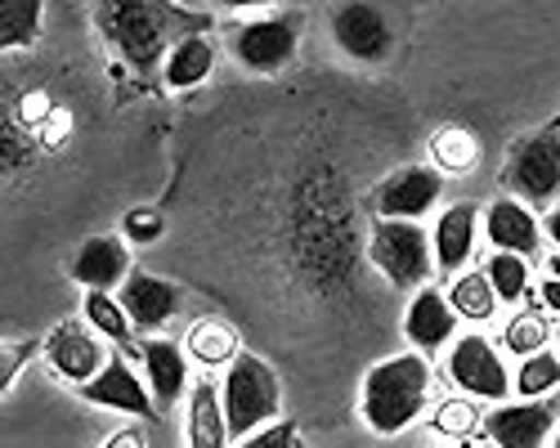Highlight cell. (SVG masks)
I'll list each match as a JSON object with an SVG mask.
<instances>
[{
	"label": "cell",
	"instance_id": "obj_1",
	"mask_svg": "<svg viewBox=\"0 0 560 448\" xmlns=\"http://www.w3.org/2000/svg\"><path fill=\"white\" fill-rule=\"evenodd\" d=\"M95 27L130 72H153L184 32H202L211 19L179 10L175 0H95Z\"/></svg>",
	"mask_w": 560,
	"mask_h": 448
},
{
	"label": "cell",
	"instance_id": "obj_2",
	"mask_svg": "<svg viewBox=\"0 0 560 448\" xmlns=\"http://www.w3.org/2000/svg\"><path fill=\"white\" fill-rule=\"evenodd\" d=\"M431 381H435V373H431L427 354L412 350V354L382 358V364H372L363 377L359 417L368 422L372 435H399L427 413Z\"/></svg>",
	"mask_w": 560,
	"mask_h": 448
},
{
	"label": "cell",
	"instance_id": "obj_3",
	"mask_svg": "<svg viewBox=\"0 0 560 448\" xmlns=\"http://www.w3.org/2000/svg\"><path fill=\"white\" fill-rule=\"evenodd\" d=\"M220 399H224V426H229V444H243L256 426L273 422L283 413V381L278 373L256 354H233L229 373L220 381Z\"/></svg>",
	"mask_w": 560,
	"mask_h": 448
},
{
	"label": "cell",
	"instance_id": "obj_4",
	"mask_svg": "<svg viewBox=\"0 0 560 448\" xmlns=\"http://www.w3.org/2000/svg\"><path fill=\"white\" fill-rule=\"evenodd\" d=\"M368 256L390 279V287H422L435 269L431 238L417 220L377 215V224H372V234H368Z\"/></svg>",
	"mask_w": 560,
	"mask_h": 448
},
{
	"label": "cell",
	"instance_id": "obj_5",
	"mask_svg": "<svg viewBox=\"0 0 560 448\" xmlns=\"http://www.w3.org/2000/svg\"><path fill=\"white\" fill-rule=\"evenodd\" d=\"M506 189L529 207H551L560 198V121L525 134L506 157Z\"/></svg>",
	"mask_w": 560,
	"mask_h": 448
},
{
	"label": "cell",
	"instance_id": "obj_6",
	"mask_svg": "<svg viewBox=\"0 0 560 448\" xmlns=\"http://www.w3.org/2000/svg\"><path fill=\"white\" fill-rule=\"evenodd\" d=\"M301 19L296 14H265L229 27V55L247 72H283L296 59Z\"/></svg>",
	"mask_w": 560,
	"mask_h": 448
},
{
	"label": "cell",
	"instance_id": "obj_7",
	"mask_svg": "<svg viewBox=\"0 0 560 448\" xmlns=\"http://www.w3.org/2000/svg\"><path fill=\"white\" fill-rule=\"evenodd\" d=\"M448 381L462 390V394H471V399H493L502 403L511 394V373L502 364V354L489 337L480 332H466L453 341L448 350Z\"/></svg>",
	"mask_w": 560,
	"mask_h": 448
},
{
	"label": "cell",
	"instance_id": "obj_8",
	"mask_svg": "<svg viewBox=\"0 0 560 448\" xmlns=\"http://www.w3.org/2000/svg\"><path fill=\"white\" fill-rule=\"evenodd\" d=\"M560 426V399L542 394V399H516V403H498L485 417V439L502 444V448H538L551 444Z\"/></svg>",
	"mask_w": 560,
	"mask_h": 448
},
{
	"label": "cell",
	"instance_id": "obj_9",
	"mask_svg": "<svg viewBox=\"0 0 560 448\" xmlns=\"http://www.w3.org/2000/svg\"><path fill=\"white\" fill-rule=\"evenodd\" d=\"M332 40L341 45V55L354 63H386L395 50L390 19L372 5V0H346L332 14Z\"/></svg>",
	"mask_w": 560,
	"mask_h": 448
},
{
	"label": "cell",
	"instance_id": "obj_10",
	"mask_svg": "<svg viewBox=\"0 0 560 448\" xmlns=\"http://www.w3.org/2000/svg\"><path fill=\"white\" fill-rule=\"evenodd\" d=\"M77 394H81L85 403H95V409H117V413L139 417V422H158V417H162L158 403H153V394H149V381H139L135 368L126 364L121 354H108L104 368L90 377V381L77 386Z\"/></svg>",
	"mask_w": 560,
	"mask_h": 448
},
{
	"label": "cell",
	"instance_id": "obj_11",
	"mask_svg": "<svg viewBox=\"0 0 560 448\" xmlns=\"http://www.w3.org/2000/svg\"><path fill=\"white\" fill-rule=\"evenodd\" d=\"M444 198V170L435 166H399L372 198V211L390 220H422Z\"/></svg>",
	"mask_w": 560,
	"mask_h": 448
},
{
	"label": "cell",
	"instance_id": "obj_12",
	"mask_svg": "<svg viewBox=\"0 0 560 448\" xmlns=\"http://www.w3.org/2000/svg\"><path fill=\"white\" fill-rule=\"evenodd\" d=\"M117 300H121V309L130 314V323H135V332H158V328H166L171 319H175V309H179V287L175 283H166V279H158V274H139V269H130V274L121 279V287H117Z\"/></svg>",
	"mask_w": 560,
	"mask_h": 448
},
{
	"label": "cell",
	"instance_id": "obj_13",
	"mask_svg": "<svg viewBox=\"0 0 560 448\" xmlns=\"http://www.w3.org/2000/svg\"><path fill=\"white\" fill-rule=\"evenodd\" d=\"M480 243V207L476 202H453L448 211H440L435 229H431V256L440 274H457V269L471 264Z\"/></svg>",
	"mask_w": 560,
	"mask_h": 448
},
{
	"label": "cell",
	"instance_id": "obj_14",
	"mask_svg": "<svg viewBox=\"0 0 560 448\" xmlns=\"http://www.w3.org/2000/svg\"><path fill=\"white\" fill-rule=\"evenodd\" d=\"M485 238L498 251H521V256H538L542 247V220L529 211V202H521L516 193L511 198H493L480 215Z\"/></svg>",
	"mask_w": 560,
	"mask_h": 448
},
{
	"label": "cell",
	"instance_id": "obj_15",
	"mask_svg": "<svg viewBox=\"0 0 560 448\" xmlns=\"http://www.w3.org/2000/svg\"><path fill=\"white\" fill-rule=\"evenodd\" d=\"M453 332H457V309L448 305L444 292H435V287L422 283V287L412 292L408 309H404V337H408V345L431 354V350L448 345Z\"/></svg>",
	"mask_w": 560,
	"mask_h": 448
},
{
	"label": "cell",
	"instance_id": "obj_16",
	"mask_svg": "<svg viewBox=\"0 0 560 448\" xmlns=\"http://www.w3.org/2000/svg\"><path fill=\"white\" fill-rule=\"evenodd\" d=\"M139 354H144V381H149L158 413H171L184 399V390H189V354H184V345L162 341V337H149L139 345Z\"/></svg>",
	"mask_w": 560,
	"mask_h": 448
},
{
	"label": "cell",
	"instance_id": "obj_17",
	"mask_svg": "<svg viewBox=\"0 0 560 448\" xmlns=\"http://www.w3.org/2000/svg\"><path fill=\"white\" fill-rule=\"evenodd\" d=\"M40 354H45V364L55 368V377H63V381H72V386L90 381V377L104 368L100 341L90 337L81 323H59V328L50 332V341L40 345Z\"/></svg>",
	"mask_w": 560,
	"mask_h": 448
},
{
	"label": "cell",
	"instance_id": "obj_18",
	"mask_svg": "<svg viewBox=\"0 0 560 448\" xmlns=\"http://www.w3.org/2000/svg\"><path fill=\"white\" fill-rule=\"evenodd\" d=\"M130 274V251H126V238H113V234H100V238H85L81 251L72 256V279L81 287H121V279Z\"/></svg>",
	"mask_w": 560,
	"mask_h": 448
},
{
	"label": "cell",
	"instance_id": "obj_19",
	"mask_svg": "<svg viewBox=\"0 0 560 448\" xmlns=\"http://www.w3.org/2000/svg\"><path fill=\"white\" fill-rule=\"evenodd\" d=\"M215 59H220V45L207 32H184L162 59V81L171 90H194L215 72Z\"/></svg>",
	"mask_w": 560,
	"mask_h": 448
},
{
	"label": "cell",
	"instance_id": "obj_20",
	"mask_svg": "<svg viewBox=\"0 0 560 448\" xmlns=\"http://www.w3.org/2000/svg\"><path fill=\"white\" fill-rule=\"evenodd\" d=\"M189 444L194 448H224L229 444L224 399H220V386H211V381H194V390H189Z\"/></svg>",
	"mask_w": 560,
	"mask_h": 448
},
{
	"label": "cell",
	"instance_id": "obj_21",
	"mask_svg": "<svg viewBox=\"0 0 560 448\" xmlns=\"http://www.w3.org/2000/svg\"><path fill=\"white\" fill-rule=\"evenodd\" d=\"M444 296L457 309V319H466V323H485V319H493V309H498V292H493L485 269H457Z\"/></svg>",
	"mask_w": 560,
	"mask_h": 448
},
{
	"label": "cell",
	"instance_id": "obj_22",
	"mask_svg": "<svg viewBox=\"0 0 560 448\" xmlns=\"http://www.w3.org/2000/svg\"><path fill=\"white\" fill-rule=\"evenodd\" d=\"M238 332H233L224 319H198L184 337V354L198 358L202 368H229V358L238 354Z\"/></svg>",
	"mask_w": 560,
	"mask_h": 448
},
{
	"label": "cell",
	"instance_id": "obj_23",
	"mask_svg": "<svg viewBox=\"0 0 560 448\" xmlns=\"http://www.w3.org/2000/svg\"><path fill=\"white\" fill-rule=\"evenodd\" d=\"M480 162V144L466 126H440L431 134V166L448 175H471Z\"/></svg>",
	"mask_w": 560,
	"mask_h": 448
},
{
	"label": "cell",
	"instance_id": "obj_24",
	"mask_svg": "<svg viewBox=\"0 0 560 448\" xmlns=\"http://www.w3.org/2000/svg\"><path fill=\"white\" fill-rule=\"evenodd\" d=\"M40 14H45V0H0V55L36 45Z\"/></svg>",
	"mask_w": 560,
	"mask_h": 448
},
{
	"label": "cell",
	"instance_id": "obj_25",
	"mask_svg": "<svg viewBox=\"0 0 560 448\" xmlns=\"http://www.w3.org/2000/svg\"><path fill=\"white\" fill-rule=\"evenodd\" d=\"M511 390H516L521 399H542V394H556L560 390V358L542 345L534 354L521 358L516 377H511Z\"/></svg>",
	"mask_w": 560,
	"mask_h": 448
},
{
	"label": "cell",
	"instance_id": "obj_26",
	"mask_svg": "<svg viewBox=\"0 0 560 448\" xmlns=\"http://www.w3.org/2000/svg\"><path fill=\"white\" fill-rule=\"evenodd\" d=\"M485 274H489V283H493V292H498L502 305H516V300H525V292H529V256H521V251H498V247H493Z\"/></svg>",
	"mask_w": 560,
	"mask_h": 448
},
{
	"label": "cell",
	"instance_id": "obj_27",
	"mask_svg": "<svg viewBox=\"0 0 560 448\" xmlns=\"http://www.w3.org/2000/svg\"><path fill=\"white\" fill-rule=\"evenodd\" d=\"M85 319H90V328L104 332L108 341H126L135 332V323H130V314L121 309V300L113 292H104V287H85Z\"/></svg>",
	"mask_w": 560,
	"mask_h": 448
},
{
	"label": "cell",
	"instance_id": "obj_28",
	"mask_svg": "<svg viewBox=\"0 0 560 448\" xmlns=\"http://www.w3.org/2000/svg\"><path fill=\"white\" fill-rule=\"evenodd\" d=\"M431 426L448 439H476L485 431V417L476 413V403L471 399H462V394H448L435 403V413H431Z\"/></svg>",
	"mask_w": 560,
	"mask_h": 448
},
{
	"label": "cell",
	"instance_id": "obj_29",
	"mask_svg": "<svg viewBox=\"0 0 560 448\" xmlns=\"http://www.w3.org/2000/svg\"><path fill=\"white\" fill-rule=\"evenodd\" d=\"M547 341H551V323H547V314H534V309L511 314V323H506V332H502V345L516 354V358L542 350Z\"/></svg>",
	"mask_w": 560,
	"mask_h": 448
},
{
	"label": "cell",
	"instance_id": "obj_30",
	"mask_svg": "<svg viewBox=\"0 0 560 448\" xmlns=\"http://www.w3.org/2000/svg\"><path fill=\"white\" fill-rule=\"evenodd\" d=\"M40 345L45 341H36V337H23V341H0V394H5L14 381H19V373L32 364V358L40 354Z\"/></svg>",
	"mask_w": 560,
	"mask_h": 448
},
{
	"label": "cell",
	"instance_id": "obj_31",
	"mask_svg": "<svg viewBox=\"0 0 560 448\" xmlns=\"http://www.w3.org/2000/svg\"><path fill=\"white\" fill-rule=\"evenodd\" d=\"M162 229H166V220L158 215V211H130L126 220H121V234H126V243H139V247H149V243H158L162 238Z\"/></svg>",
	"mask_w": 560,
	"mask_h": 448
},
{
	"label": "cell",
	"instance_id": "obj_32",
	"mask_svg": "<svg viewBox=\"0 0 560 448\" xmlns=\"http://www.w3.org/2000/svg\"><path fill=\"white\" fill-rule=\"evenodd\" d=\"M301 435H296V422H288L283 413H278L273 422H265V426H256L243 444H252V448H273V444H296Z\"/></svg>",
	"mask_w": 560,
	"mask_h": 448
},
{
	"label": "cell",
	"instance_id": "obj_33",
	"mask_svg": "<svg viewBox=\"0 0 560 448\" xmlns=\"http://www.w3.org/2000/svg\"><path fill=\"white\" fill-rule=\"evenodd\" d=\"M63 130H68V113H63V108H50V121L40 126L45 144H63Z\"/></svg>",
	"mask_w": 560,
	"mask_h": 448
},
{
	"label": "cell",
	"instance_id": "obj_34",
	"mask_svg": "<svg viewBox=\"0 0 560 448\" xmlns=\"http://www.w3.org/2000/svg\"><path fill=\"white\" fill-rule=\"evenodd\" d=\"M538 300H542V309H547V314H560V279H556V274H547V279H542Z\"/></svg>",
	"mask_w": 560,
	"mask_h": 448
},
{
	"label": "cell",
	"instance_id": "obj_35",
	"mask_svg": "<svg viewBox=\"0 0 560 448\" xmlns=\"http://www.w3.org/2000/svg\"><path fill=\"white\" fill-rule=\"evenodd\" d=\"M542 238L560 247V207H551V211L542 215Z\"/></svg>",
	"mask_w": 560,
	"mask_h": 448
},
{
	"label": "cell",
	"instance_id": "obj_36",
	"mask_svg": "<svg viewBox=\"0 0 560 448\" xmlns=\"http://www.w3.org/2000/svg\"><path fill=\"white\" fill-rule=\"evenodd\" d=\"M220 10H265V5H278V0H211Z\"/></svg>",
	"mask_w": 560,
	"mask_h": 448
},
{
	"label": "cell",
	"instance_id": "obj_37",
	"mask_svg": "<svg viewBox=\"0 0 560 448\" xmlns=\"http://www.w3.org/2000/svg\"><path fill=\"white\" fill-rule=\"evenodd\" d=\"M108 444H149V435H144V431H121V435H113Z\"/></svg>",
	"mask_w": 560,
	"mask_h": 448
},
{
	"label": "cell",
	"instance_id": "obj_38",
	"mask_svg": "<svg viewBox=\"0 0 560 448\" xmlns=\"http://www.w3.org/2000/svg\"><path fill=\"white\" fill-rule=\"evenodd\" d=\"M547 274H556V279H560V247L547 256Z\"/></svg>",
	"mask_w": 560,
	"mask_h": 448
},
{
	"label": "cell",
	"instance_id": "obj_39",
	"mask_svg": "<svg viewBox=\"0 0 560 448\" xmlns=\"http://www.w3.org/2000/svg\"><path fill=\"white\" fill-rule=\"evenodd\" d=\"M556 358H560V328H556Z\"/></svg>",
	"mask_w": 560,
	"mask_h": 448
},
{
	"label": "cell",
	"instance_id": "obj_40",
	"mask_svg": "<svg viewBox=\"0 0 560 448\" xmlns=\"http://www.w3.org/2000/svg\"><path fill=\"white\" fill-rule=\"evenodd\" d=\"M556 439H560V435H556Z\"/></svg>",
	"mask_w": 560,
	"mask_h": 448
}]
</instances>
